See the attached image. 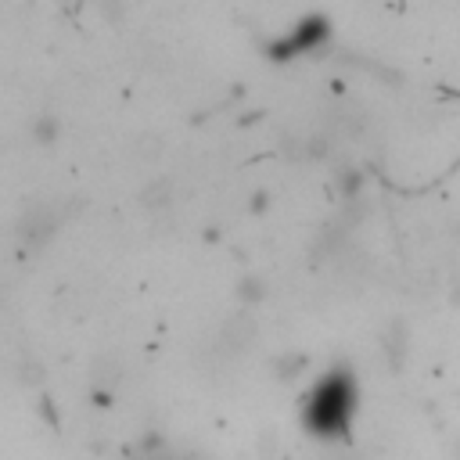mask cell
<instances>
[{"mask_svg": "<svg viewBox=\"0 0 460 460\" xmlns=\"http://www.w3.org/2000/svg\"><path fill=\"white\" fill-rule=\"evenodd\" d=\"M353 385L345 381V378H331V381H324V388L317 392V403H313V410H310V421L324 431V435H331V431H338L342 428V421L349 417V403L342 399V392H349Z\"/></svg>", "mask_w": 460, "mask_h": 460, "instance_id": "1", "label": "cell"}, {"mask_svg": "<svg viewBox=\"0 0 460 460\" xmlns=\"http://www.w3.org/2000/svg\"><path fill=\"white\" fill-rule=\"evenodd\" d=\"M33 133H37V141H40V144H55V141H58V119H55V115L37 119Z\"/></svg>", "mask_w": 460, "mask_h": 460, "instance_id": "2", "label": "cell"}, {"mask_svg": "<svg viewBox=\"0 0 460 460\" xmlns=\"http://www.w3.org/2000/svg\"><path fill=\"white\" fill-rule=\"evenodd\" d=\"M245 302H260V299H267V292H263V281H242V292H238Z\"/></svg>", "mask_w": 460, "mask_h": 460, "instance_id": "3", "label": "cell"}]
</instances>
